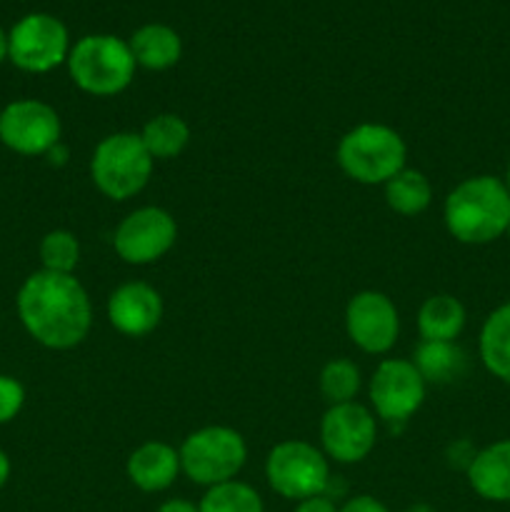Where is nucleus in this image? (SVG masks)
Returning a JSON list of instances; mask_svg holds the SVG:
<instances>
[{"mask_svg": "<svg viewBox=\"0 0 510 512\" xmlns=\"http://www.w3.org/2000/svg\"><path fill=\"white\" fill-rule=\"evenodd\" d=\"M65 65L70 80L93 98H113L128 90L138 68L128 40L108 33L83 35L70 48Z\"/></svg>", "mask_w": 510, "mask_h": 512, "instance_id": "3", "label": "nucleus"}, {"mask_svg": "<svg viewBox=\"0 0 510 512\" xmlns=\"http://www.w3.org/2000/svg\"><path fill=\"white\" fill-rule=\"evenodd\" d=\"M330 478L333 475L325 453L305 440H283L265 458L270 490L293 503L325 495Z\"/></svg>", "mask_w": 510, "mask_h": 512, "instance_id": "7", "label": "nucleus"}, {"mask_svg": "<svg viewBox=\"0 0 510 512\" xmlns=\"http://www.w3.org/2000/svg\"><path fill=\"white\" fill-rule=\"evenodd\" d=\"M18 318L30 338L48 350H70L93 328V303L75 275L40 268L20 285Z\"/></svg>", "mask_w": 510, "mask_h": 512, "instance_id": "1", "label": "nucleus"}, {"mask_svg": "<svg viewBox=\"0 0 510 512\" xmlns=\"http://www.w3.org/2000/svg\"><path fill=\"white\" fill-rule=\"evenodd\" d=\"M158 512H200V510H198V503H193V500L170 498L160 505Z\"/></svg>", "mask_w": 510, "mask_h": 512, "instance_id": "30", "label": "nucleus"}, {"mask_svg": "<svg viewBox=\"0 0 510 512\" xmlns=\"http://www.w3.org/2000/svg\"><path fill=\"white\" fill-rule=\"evenodd\" d=\"M50 165H65L68 163V148L63 143H58L55 148H50V153L45 155Z\"/></svg>", "mask_w": 510, "mask_h": 512, "instance_id": "31", "label": "nucleus"}, {"mask_svg": "<svg viewBox=\"0 0 510 512\" xmlns=\"http://www.w3.org/2000/svg\"><path fill=\"white\" fill-rule=\"evenodd\" d=\"M378 443V420L360 403L330 405L320 420V450L340 465L363 463Z\"/></svg>", "mask_w": 510, "mask_h": 512, "instance_id": "11", "label": "nucleus"}, {"mask_svg": "<svg viewBox=\"0 0 510 512\" xmlns=\"http://www.w3.org/2000/svg\"><path fill=\"white\" fill-rule=\"evenodd\" d=\"M293 512H338V505H335V500L325 498V495H318V498L300 500Z\"/></svg>", "mask_w": 510, "mask_h": 512, "instance_id": "29", "label": "nucleus"}, {"mask_svg": "<svg viewBox=\"0 0 510 512\" xmlns=\"http://www.w3.org/2000/svg\"><path fill=\"white\" fill-rule=\"evenodd\" d=\"M475 453H478V450L473 448L470 440H455V443L448 448V463L453 465V468L468 470L470 463H473Z\"/></svg>", "mask_w": 510, "mask_h": 512, "instance_id": "27", "label": "nucleus"}, {"mask_svg": "<svg viewBox=\"0 0 510 512\" xmlns=\"http://www.w3.org/2000/svg\"><path fill=\"white\" fill-rule=\"evenodd\" d=\"M163 298L153 285L143 280H130L110 293L105 313L108 323L125 338H145L163 320Z\"/></svg>", "mask_w": 510, "mask_h": 512, "instance_id": "14", "label": "nucleus"}, {"mask_svg": "<svg viewBox=\"0 0 510 512\" xmlns=\"http://www.w3.org/2000/svg\"><path fill=\"white\" fill-rule=\"evenodd\" d=\"M138 135L153 160H173L188 148L190 125L178 113H158L143 125Z\"/></svg>", "mask_w": 510, "mask_h": 512, "instance_id": "22", "label": "nucleus"}, {"mask_svg": "<svg viewBox=\"0 0 510 512\" xmlns=\"http://www.w3.org/2000/svg\"><path fill=\"white\" fill-rule=\"evenodd\" d=\"M130 53L135 65L145 70L163 73L170 70L183 55V40L175 33V28L165 23H145L128 38Z\"/></svg>", "mask_w": 510, "mask_h": 512, "instance_id": "17", "label": "nucleus"}, {"mask_svg": "<svg viewBox=\"0 0 510 512\" xmlns=\"http://www.w3.org/2000/svg\"><path fill=\"white\" fill-rule=\"evenodd\" d=\"M70 35L60 18L30 13L8 33V60L25 73H50L70 55Z\"/></svg>", "mask_w": 510, "mask_h": 512, "instance_id": "8", "label": "nucleus"}, {"mask_svg": "<svg viewBox=\"0 0 510 512\" xmlns=\"http://www.w3.org/2000/svg\"><path fill=\"white\" fill-rule=\"evenodd\" d=\"M25 405V388L20 380L10 375H0V425L18 418Z\"/></svg>", "mask_w": 510, "mask_h": 512, "instance_id": "26", "label": "nucleus"}, {"mask_svg": "<svg viewBox=\"0 0 510 512\" xmlns=\"http://www.w3.org/2000/svg\"><path fill=\"white\" fill-rule=\"evenodd\" d=\"M5 58H8V33L0 28V63H3Z\"/></svg>", "mask_w": 510, "mask_h": 512, "instance_id": "33", "label": "nucleus"}, {"mask_svg": "<svg viewBox=\"0 0 510 512\" xmlns=\"http://www.w3.org/2000/svg\"><path fill=\"white\" fill-rule=\"evenodd\" d=\"M155 160L138 133H110L95 145L90 158V178L105 198L123 203L143 193L153 178Z\"/></svg>", "mask_w": 510, "mask_h": 512, "instance_id": "5", "label": "nucleus"}, {"mask_svg": "<svg viewBox=\"0 0 510 512\" xmlns=\"http://www.w3.org/2000/svg\"><path fill=\"white\" fill-rule=\"evenodd\" d=\"M340 170L360 185H385L408 160L403 135L383 123H360L340 138L335 150Z\"/></svg>", "mask_w": 510, "mask_h": 512, "instance_id": "4", "label": "nucleus"}, {"mask_svg": "<svg viewBox=\"0 0 510 512\" xmlns=\"http://www.w3.org/2000/svg\"><path fill=\"white\" fill-rule=\"evenodd\" d=\"M425 388L428 383L413 360L385 358L370 375L368 398L380 420L388 425H403L425 403Z\"/></svg>", "mask_w": 510, "mask_h": 512, "instance_id": "10", "label": "nucleus"}, {"mask_svg": "<svg viewBox=\"0 0 510 512\" xmlns=\"http://www.w3.org/2000/svg\"><path fill=\"white\" fill-rule=\"evenodd\" d=\"M503 183H505V188L510 190V163H508V168H505V178H503Z\"/></svg>", "mask_w": 510, "mask_h": 512, "instance_id": "35", "label": "nucleus"}, {"mask_svg": "<svg viewBox=\"0 0 510 512\" xmlns=\"http://www.w3.org/2000/svg\"><path fill=\"white\" fill-rule=\"evenodd\" d=\"M468 323V310L455 295H430L418 310V333L423 340L455 343Z\"/></svg>", "mask_w": 510, "mask_h": 512, "instance_id": "19", "label": "nucleus"}, {"mask_svg": "<svg viewBox=\"0 0 510 512\" xmlns=\"http://www.w3.org/2000/svg\"><path fill=\"white\" fill-rule=\"evenodd\" d=\"M413 365L428 385H448L465 373L463 348L458 343L443 340H420L413 353Z\"/></svg>", "mask_w": 510, "mask_h": 512, "instance_id": "20", "label": "nucleus"}, {"mask_svg": "<svg viewBox=\"0 0 510 512\" xmlns=\"http://www.w3.org/2000/svg\"><path fill=\"white\" fill-rule=\"evenodd\" d=\"M178 240V225L165 208L145 205L120 220L113 235V248L123 263L153 265L173 250Z\"/></svg>", "mask_w": 510, "mask_h": 512, "instance_id": "9", "label": "nucleus"}, {"mask_svg": "<svg viewBox=\"0 0 510 512\" xmlns=\"http://www.w3.org/2000/svg\"><path fill=\"white\" fill-rule=\"evenodd\" d=\"M383 188L388 208L403 218H415V215L425 213L433 203V185L425 178V173L415 168H403Z\"/></svg>", "mask_w": 510, "mask_h": 512, "instance_id": "21", "label": "nucleus"}, {"mask_svg": "<svg viewBox=\"0 0 510 512\" xmlns=\"http://www.w3.org/2000/svg\"><path fill=\"white\" fill-rule=\"evenodd\" d=\"M10 480V458L0 450V490L5 488V483Z\"/></svg>", "mask_w": 510, "mask_h": 512, "instance_id": "32", "label": "nucleus"}, {"mask_svg": "<svg viewBox=\"0 0 510 512\" xmlns=\"http://www.w3.org/2000/svg\"><path fill=\"white\" fill-rule=\"evenodd\" d=\"M338 512H390L385 508V503H380L378 498H373V495H355V498L345 500L343 505H340Z\"/></svg>", "mask_w": 510, "mask_h": 512, "instance_id": "28", "label": "nucleus"}, {"mask_svg": "<svg viewBox=\"0 0 510 512\" xmlns=\"http://www.w3.org/2000/svg\"><path fill=\"white\" fill-rule=\"evenodd\" d=\"M40 263L50 273L73 275L80 263V243L70 230H50L40 240Z\"/></svg>", "mask_w": 510, "mask_h": 512, "instance_id": "25", "label": "nucleus"}, {"mask_svg": "<svg viewBox=\"0 0 510 512\" xmlns=\"http://www.w3.org/2000/svg\"><path fill=\"white\" fill-rule=\"evenodd\" d=\"M318 385L320 395L328 405L355 403V395L360 393V385H363V375H360V368L353 360L335 358L323 365Z\"/></svg>", "mask_w": 510, "mask_h": 512, "instance_id": "24", "label": "nucleus"}, {"mask_svg": "<svg viewBox=\"0 0 510 512\" xmlns=\"http://www.w3.org/2000/svg\"><path fill=\"white\" fill-rule=\"evenodd\" d=\"M505 238H508V240H510V228H508V233H505Z\"/></svg>", "mask_w": 510, "mask_h": 512, "instance_id": "36", "label": "nucleus"}, {"mask_svg": "<svg viewBox=\"0 0 510 512\" xmlns=\"http://www.w3.org/2000/svg\"><path fill=\"white\" fill-rule=\"evenodd\" d=\"M63 125L53 105L35 98H20L0 110V143L25 158L48 155L60 143Z\"/></svg>", "mask_w": 510, "mask_h": 512, "instance_id": "12", "label": "nucleus"}, {"mask_svg": "<svg viewBox=\"0 0 510 512\" xmlns=\"http://www.w3.org/2000/svg\"><path fill=\"white\" fill-rule=\"evenodd\" d=\"M200 512H265L258 490L240 480L213 485L198 503Z\"/></svg>", "mask_w": 510, "mask_h": 512, "instance_id": "23", "label": "nucleus"}, {"mask_svg": "<svg viewBox=\"0 0 510 512\" xmlns=\"http://www.w3.org/2000/svg\"><path fill=\"white\" fill-rule=\"evenodd\" d=\"M125 475L143 493H163L180 475L178 450L163 440H148L128 455Z\"/></svg>", "mask_w": 510, "mask_h": 512, "instance_id": "15", "label": "nucleus"}, {"mask_svg": "<svg viewBox=\"0 0 510 512\" xmlns=\"http://www.w3.org/2000/svg\"><path fill=\"white\" fill-rule=\"evenodd\" d=\"M403 512H435V508L428 503H415V505H408Z\"/></svg>", "mask_w": 510, "mask_h": 512, "instance_id": "34", "label": "nucleus"}, {"mask_svg": "<svg viewBox=\"0 0 510 512\" xmlns=\"http://www.w3.org/2000/svg\"><path fill=\"white\" fill-rule=\"evenodd\" d=\"M180 473L205 490L238 478L248 460V445L238 430L228 425H208L193 430L178 448Z\"/></svg>", "mask_w": 510, "mask_h": 512, "instance_id": "6", "label": "nucleus"}, {"mask_svg": "<svg viewBox=\"0 0 510 512\" xmlns=\"http://www.w3.org/2000/svg\"><path fill=\"white\" fill-rule=\"evenodd\" d=\"M480 363L493 378L510 385V300L490 310L478 335Z\"/></svg>", "mask_w": 510, "mask_h": 512, "instance_id": "18", "label": "nucleus"}, {"mask_svg": "<svg viewBox=\"0 0 510 512\" xmlns=\"http://www.w3.org/2000/svg\"><path fill=\"white\" fill-rule=\"evenodd\" d=\"M345 330L350 343L363 353H390L400 335L398 308L380 290H360L345 305Z\"/></svg>", "mask_w": 510, "mask_h": 512, "instance_id": "13", "label": "nucleus"}, {"mask_svg": "<svg viewBox=\"0 0 510 512\" xmlns=\"http://www.w3.org/2000/svg\"><path fill=\"white\" fill-rule=\"evenodd\" d=\"M465 478L478 498L488 503H510V438L480 448L465 470Z\"/></svg>", "mask_w": 510, "mask_h": 512, "instance_id": "16", "label": "nucleus"}, {"mask_svg": "<svg viewBox=\"0 0 510 512\" xmlns=\"http://www.w3.org/2000/svg\"><path fill=\"white\" fill-rule=\"evenodd\" d=\"M443 223L463 245H490L510 228V190L503 178L473 175L455 185L443 203Z\"/></svg>", "mask_w": 510, "mask_h": 512, "instance_id": "2", "label": "nucleus"}]
</instances>
